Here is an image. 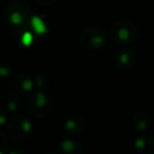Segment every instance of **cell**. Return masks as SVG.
Returning a JSON list of instances; mask_svg holds the SVG:
<instances>
[{"instance_id": "obj_4", "label": "cell", "mask_w": 154, "mask_h": 154, "mask_svg": "<svg viewBox=\"0 0 154 154\" xmlns=\"http://www.w3.org/2000/svg\"><path fill=\"white\" fill-rule=\"evenodd\" d=\"M33 125L29 117L24 114H16L9 120L8 135L14 141H22L29 137Z\"/></svg>"}, {"instance_id": "obj_7", "label": "cell", "mask_w": 154, "mask_h": 154, "mask_svg": "<svg viewBox=\"0 0 154 154\" xmlns=\"http://www.w3.org/2000/svg\"><path fill=\"white\" fill-rule=\"evenodd\" d=\"M11 86L13 90L19 94H29V93L33 92L35 84L34 80L29 75L24 74V73H19V74L13 76Z\"/></svg>"}, {"instance_id": "obj_5", "label": "cell", "mask_w": 154, "mask_h": 154, "mask_svg": "<svg viewBox=\"0 0 154 154\" xmlns=\"http://www.w3.org/2000/svg\"><path fill=\"white\" fill-rule=\"evenodd\" d=\"M108 35L100 26H89L82 34V45L88 50H99L107 43Z\"/></svg>"}, {"instance_id": "obj_9", "label": "cell", "mask_w": 154, "mask_h": 154, "mask_svg": "<svg viewBox=\"0 0 154 154\" xmlns=\"http://www.w3.org/2000/svg\"><path fill=\"white\" fill-rule=\"evenodd\" d=\"M134 147L137 152L143 154H154V137L143 135L135 139Z\"/></svg>"}, {"instance_id": "obj_6", "label": "cell", "mask_w": 154, "mask_h": 154, "mask_svg": "<svg viewBox=\"0 0 154 154\" xmlns=\"http://www.w3.org/2000/svg\"><path fill=\"white\" fill-rule=\"evenodd\" d=\"M113 61L120 70H129L135 63V54L128 48H119L114 53Z\"/></svg>"}, {"instance_id": "obj_13", "label": "cell", "mask_w": 154, "mask_h": 154, "mask_svg": "<svg viewBox=\"0 0 154 154\" xmlns=\"http://www.w3.org/2000/svg\"><path fill=\"white\" fill-rule=\"evenodd\" d=\"M34 84L38 90L43 91L48 89L51 86V76L48 72L45 71H41L35 76L34 78Z\"/></svg>"}, {"instance_id": "obj_11", "label": "cell", "mask_w": 154, "mask_h": 154, "mask_svg": "<svg viewBox=\"0 0 154 154\" xmlns=\"http://www.w3.org/2000/svg\"><path fill=\"white\" fill-rule=\"evenodd\" d=\"M59 150L63 154H84L85 148L80 143L72 138H66L60 143Z\"/></svg>"}, {"instance_id": "obj_10", "label": "cell", "mask_w": 154, "mask_h": 154, "mask_svg": "<svg viewBox=\"0 0 154 154\" xmlns=\"http://www.w3.org/2000/svg\"><path fill=\"white\" fill-rule=\"evenodd\" d=\"M133 128L137 132H143L151 125V116L146 111H138L135 113L132 119Z\"/></svg>"}, {"instance_id": "obj_20", "label": "cell", "mask_w": 154, "mask_h": 154, "mask_svg": "<svg viewBox=\"0 0 154 154\" xmlns=\"http://www.w3.org/2000/svg\"><path fill=\"white\" fill-rule=\"evenodd\" d=\"M26 150L24 149H16V150H9L8 151V153L9 154H24L26 153Z\"/></svg>"}, {"instance_id": "obj_17", "label": "cell", "mask_w": 154, "mask_h": 154, "mask_svg": "<svg viewBox=\"0 0 154 154\" xmlns=\"http://www.w3.org/2000/svg\"><path fill=\"white\" fill-rule=\"evenodd\" d=\"M33 41V34L30 32H24L22 35V43L23 45H30Z\"/></svg>"}, {"instance_id": "obj_1", "label": "cell", "mask_w": 154, "mask_h": 154, "mask_svg": "<svg viewBox=\"0 0 154 154\" xmlns=\"http://www.w3.org/2000/svg\"><path fill=\"white\" fill-rule=\"evenodd\" d=\"M31 9L22 0H15L9 3L5 11V18L13 29H23L30 22Z\"/></svg>"}, {"instance_id": "obj_2", "label": "cell", "mask_w": 154, "mask_h": 154, "mask_svg": "<svg viewBox=\"0 0 154 154\" xmlns=\"http://www.w3.org/2000/svg\"><path fill=\"white\" fill-rule=\"evenodd\" d=\"M138 30L133 22L126 19L117 20L112 24L109 36L117 45H128L136 39Z\"/></svg>"}, {"instance_id": "obj_12", "label": "cell", "mask_w": 154, "mask_h": 154, "mask_svg": "<svg viewBox=\"0 0 154 154\" xmlns=\"http://www.w3.org/2000/svg\"><path fill=\"white\" fill-rule=\"evenodd\" d=\"M23 107V100L19 93H11L7 98V108L10 112H19Z\"/></svg>"}, {"instance_id": "obj_18", "label": "cell", "mask_w": 154, "mask_h": 154, "mask_svg": "<svg viewBox=\"0 0 154 154\" xmlns=\"http://www.w3.org/2000/svg\"><path fill=\"white\" fill-rule=\"evenodd\" d=\"M60 0H37V2L42 5V7H53Z\"/></svg>"}, {"instance_id": "obj_15", "label": "cell", "mask_w": 154, "mask_h": 154, "mask_svg": "<svg viewBox=\"0 0 154 154\" xmlns=\"http://www.w3.org/2000/svg\"><path fill=\"white\" fill-rule=\"evenodd\" d=\"M14 71L10 64L7 63H1L0 64V78L3 80L10 79V78H13Z\"/></svg>"}, {"instance_id": "obj_16", "label": "cell", "mask_w": 154, "mask_h": 154, "mask_svg": "<svg viewBox=\"0 0 154 154\" xmlns=\"http://www.w3.org/2000/svg\"><path fill=\"white\" fill-rule=\"evenodd\" d=\"M9 151V140L2 131H0V154H5Z\"/></svg>"}, {"instance_id": "obj_19", "label": "cell", "mask_w": 154, "mask_h": 154, "mask_svg": "<svg viewBox=\"0 0 154 154\" xmlns=\"http://www.w3.org/2000/svg\"><path fill=\"white\" fill-rule=\"evenodd\" d=\"M8 122V114L2 109H0V128L5 126Z\"/></svg>"}, {"instance_id": "obj_8", "label": "cell", "mask_w": 154, "mask_h": 154, "mask_svg": "<svg viewBox=\"0 0 154 154\" xmlns=\"http://www.w3.org/2000/svg\"><path fill=\"white\" fill-rule=\"evenodd\" d=\"M85 128V119L78 114L69 116L63 124V130L69 135H77Z\"/></svg>"}, {"instance_id": "obj_14", "label": "cell", "mask_w": 154, "mask_h": 154, "mask_svg": "<svg viewBox=\"0 0 154 154\" xmlns=\"http://www.w3.org/2000/svg\"><path fill=\"white\" fill-rule=\"evenodd\" d=\"M30 24L32 26V30L34 31L35 34L37 35H45L48 31L47 24L42 20V18H40L39 16H33L30 19Z\"/></svg>"}, {"instance_id": "obj_3", "label": "cell", "mask_w": 154, "mask_h": 154, "mask_svg": "<svg viewBox=\"0 0 154 154\" xmlns=\"http://www.w3.org/2000/svg\"><path fill=\"white\" fill-rule=\"evenodd\" d=\"M28 110L33 116L37 118H45L52 112V99L43 91L30 93L26 100Z\"/></svg>"}]
</instances>
